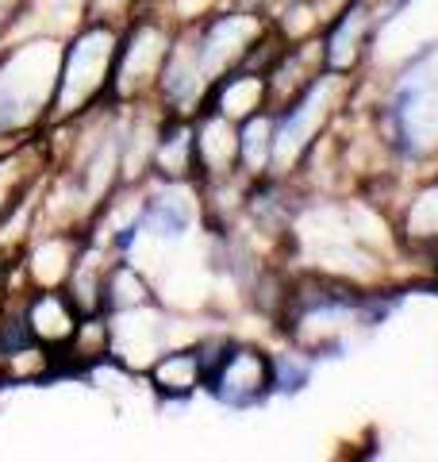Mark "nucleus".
I'll list each match as a JSON object with an SVG mask.
<instances>
[{
    "label": "nucleus",
    "mask_w": 438,
    "mask_h": 462,
    "mask_svg": "<svg viewBox=\"0 0 438 462\" xmlns=\"http://www.w3.org/2000/svg\"><path fill=\"white\" fill-rule=\"evenodd\" d=\"M312 374V355L292 351V355H273V393H297L304 389Z\"/></svg>",
    "instance_id": "9d476101"
},
{
    "label": "nucleus",
    "mask_w": 438,
    "mask_h": 462,
    "mask_svg": "<svg viewBox=\"0 0 438 462\" xmlns=\"http://www.w3.org/2000/svg\"><path fill=\"white\" fill-rule=\"evenodd\" d=\"M431 51L434 47L412 58L415 69L397 81L381 108L385 143L404 158H419L438 147V69H427Z\"/></svg>",
    "instance_id": "f257e3e1"
},
{
    "label": "nucleus",
    "mask_w": 438,
    "mask_h": 462,
    "mask_svg": "<svg viewBox=\"0 0 438 462\" xmlns=\"http://www.w3.org/2000/svg\"><path fill=\"white\" fill-rule=\"evenodd\" d=\"M154 170L169 181H185L193 170H200L196 162V127H188L181 116H169L162 124V132L154 139Z\"/></svg>",
    "instance_id": "423d86ee"
},
{
    "label": "nucleus",
    "mask_w": 438,
    "mask_h": 462,
    "mask_svg": "<svg viewBox=\"0 0 438 462\" xmlns=\"http://www.w3.org/2000/svg\"><path fill=\"white\" fill-rule=\"evenodd\" d=\"M204 389L215 401H224L227 409H251L273 393V358L254 351V346L227 343L219 363L204 378Z\"/></svg>",
    "instance_id": "7ed1b4c3"
},
{
    "label": "nucleus",
    "mask_w": 438,
    "mask_h": 462,
    "mask_svg": "<svg viewBox=\"0 0 438 462\" xmlns=\"http://www.w3.org/2000/svg\"><path fill=\"white\" fill-rule=\"evenodd\" d=\"M39 151H42L39 143H27V147H20V151H12V154L0 158V224H5L8 216L20 208V200L27 197L32 181L39 178L42 162H32Z\"/></svg>",
    "instance_id": "6e6552de"
},
{
    "label": "nucleus",
    "mask_w": 438,
    "mask_h": 462,
    "mask_svg": "<svg viewBox=\"0 0 438 462\" xmlns=\"http://www.w3.org/2000/svg\"><path fill=\"white\" fill-rule=\"evenodd\" d=\"M407 236L419 239V247H438V185H427L412 212H407Z\"/></svg>",
    "instance_id": "1a4fd4ad"
},
{
    "label": "nucleus",
    "mask_w": 438,
    "mask_h": 462,
    "mask_svg": "<svg viewBox=\"0 0 438 462\" xmlns=\"http://www.w3.org/2000/svg\"><path fill=\"white\" fill-rule=\"evenodd\" d=\"M16 5H23V0H0V23H5V20H8V12H12V8H16Z\"/></svg>",
    "instance_id": "9b49d317"
},
{
    "label": "nucleus",
    "mask_w": 438,
    "mask_h": 462,
    "mask_svg": "<svg viewBox=\"0 0 438 462\" xmlns=\"http://www.w3.org/2000/svg\"><path fill=\"white\" fill-rule=\"evenodd\" d=\"M115 54H120V35L112 23H89L73 39L66 51L62 66H58V85H54V112H85L96 97L112 93V74H115Z\"/></svg>",
    "instance_id": "f03ea898"
},
{
    "label": "nucleus",
    "mask_w": 438,
    "mask_h": 462,
    "mask_svg": "<svg viewBox=\"0 0 438 462\" xmlns=\"http://www.w3.org/2000/svg\"><path fill=\"white\" fill-rule=\"evenodd\" d=\"M151 382L158 393H166L173 401H185L188 393H196L204 385V358L200 346L196 351H162L151 363Z\"/></svg>",
    "instance_id": "0eeeda50"
},
{
    "label": "nucleus",
    "mask_w": 438,
    "mask_h": 462,
    "mask_svg": "<svg viewBox=\"0 0 438 462\" xmlns=\"http://www.w3.org/2000/svg\"><path fill=\"white\" fill-rule=\"evenodd\" d=\"M196 162L208 178H227L239 170V124L208 108L196 127Z\"/></svg>",
    "instance_id": "39448f33"
},
{
    "label": "nucleus",
    "mask_w": 438,
    "mask_h": 462,
    "mask_svg": "<svg viewBox=\"0 0 438 462\" xmlns=\"http://www.w3.org/2000/svg\"><path fill=\"white\" fill-rule=\"evenodd\" d=\"M27 328H32V336L47 346H54V351H62V346L73 339V331H78L81 324V312L78 305H73V297L58 293V289H39V293L27 300Z\"/></svg>",
    "instance_id": "20e7f679"
}]
</instances>
